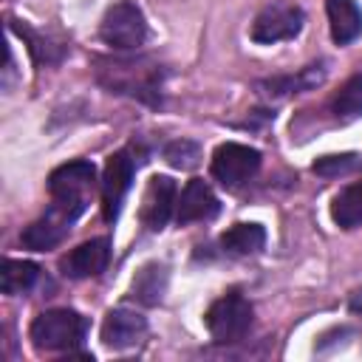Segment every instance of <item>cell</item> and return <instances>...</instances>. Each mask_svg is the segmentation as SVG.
<instances>
[{
	"instance_id": "obj_9",
	"label": "cell",
	"mask_w": 362,
	"mask_h": 362,
	"mask_svg": "<svg viewBox=\"0 0 362 362\" xmlns=\"http://www.w3.org/2000/svg\"><path fill=\"white\" fill-rule=\"evenodd\" d=\"M139 161L133 158V150L124 147V150H116L107 164H105V175H102V215L105 221H116L119 212H122V201L130 189V181H133V173H136Z\"/></svg>"
},
{
	"instance_id": "obj_16",
	"label": "cell",
	"mask_w": 362,
	"mask_h": 362,
	"mask_svg": "<svg viewBox=\"0 0 362 362\" xmlns=\"http://www.w3.org/2000/svg\"><path fill=\"white\" fill-rule=\"evenodd\" d=\"M266 243V229L260 223H235L221 235V246L226 255H255Z\"/></svg>"
},
{
	"instance_id": "obj_13",
	"label": "cell",
	"mask_w": 362,
	"mask_h": 362,
	"mask_svg": "<svg viewBox=\"0 0 362 362\" xmlns=\"http://www.w3.org/2000/svg\"><path fill=\"white\" fill-rule=\"evenodd\" d=\"M144 334H147V320L127 308L107 311V317L102 322V342L113 351H124V348L136 345Z\"/></svg>"
},
{
	"instance_id": "obj_7",
	"label": "cell",
	"mask_w": 362,
	"mask_h": 362,
	"mask_svg": "<svg viewBox=\"0 0 362 362\" xmlns=\"http://www.w3.org/2000/svg\"><path fill=\"white\" fill-rule=\"evenodd\" d=\"M260 170V153L255 147L226 141L212 153V178L221 181L226 189L243 187Z\"/></svg>"
},
{
	"instance_id": "obj_6",
	"label": "cell",
	"mask_w": 362,
	"mask_h": 362,
	"mask_svg": "<svg viewBox=\"0 0 362 362\" xmlns=\"http://www.w3.org/2000/svg\"><path fill=\"white\" fill-rule=\"evenodd\" d=\"M305 14L291 0H274L269 3L252 23V40L260 45H272L280 40H291L303 31Z\"/></svg>"
},
{
	"instance_id": "obj_8",
	"label": "cell",
	"mask_w": 362,
	"mask_h": 362,
	"mask_svg": "<svg viewBox=\"0 0 362 362\" xmlns=\"http://www.w3.org/2000/svg\"><path fill=\"white\" fill-rule=\"evenodd\" d=\"M93 184H96V167L90 161H68V164L57 167L48 175L51 201L74 204L79 209L88 206V198L93 192Z\"/></svg>"
},
{
	"instance_id": "obj_20",
	"label": "cell",
	"mask_w": 362,
	"mask_h": 362,
	"mask_svg": "<svg viewBox=\"0 0 362 362\" xmlns=\"http://www.w3.org/2000/svg\"><path fill=\"white\" fill-rule=\"evenodd\" d=\"M331 113H334L339 122H354V119L362 116V74L351 76V79L339 88V93H337L334 102H331Z\"/></svg>"
},
{
	"instance_id": "obj_5",
	"label": "cell",
	"mask_w": 362,
	"mask_h": 362,
	"mask_svg": "<svg viewBox=\"0 0 362 362\" xmlns=\"http://www.w3.org/2000/svg\"><path fill=\"white\" fill-rule=\"evenodd\" d=\"M82 212H85V209H79V206H74V204L51 201L48 212L23 229L20 243H23L25 249H31V252H48V249H54V246L62 243V238L68 235L71 223H74Z\"/></svg>"
},
{
	"instance_id": "obj_2",
	"label": "cell",
	"mask_w": 362,
	"mask_h": 362,
	"mask_svg": "<svg viewBox=\"0 0 362 362\" xmlns=\"http://www.w3.org/2000/svg\"><path fill=\"white\" fill-rule=\"evenodd\" d=\"M88 334V320L74 308H48L34 317L28 337L37 351H74Z\"/></svg>"
},
{
	"instance_id": "obj_10",
	"label": "cell",
	"mask_w": 362,
	"mask_h": 362,
	"mask_svg": "<svg viewBox=\"0 0 362 362\" xmlns=\"http://www.w3.org/2000/svg\"><path fill=\"white\" fill-rule=\"evenodd\" d=\"M110 260V240L107 238H93L79 243L74 252H68L59 260V272L71 280H82V277H96L107 269Z\"/></svg>"
},
{
	"instance_id": "obj_3",
	"label": "cell",
	"mask_w": 362,
	"mask_h": 362,
	"mask_svg": "<svg viewBox=\"0 0 362 362\" xmlns=\"http://www.w3.org/2000/svg\"><path fill=\"white\" fill-rule=\"evenodd\" d=\"M99 37L113 51H136L147 40V20L133 0H119L105 11Z\"/></svg>"
},
{
	"instance_id": "obj_24",
	"label": "cell",
	"mask_w": 362,
	"mask_h": 362,
	"mask_svg": "<svg viewBox=\"0 0 362 362\" xmlns=\"http://www.w3.org/2000/svg\"><path fill=\"white\" fill-rule=\"evenodd\" d=\"M348 308H351L354 314H359V317H362V288H356V291L351 294V300H348Z\"/></svg>"
},
{
	"instance_id": "obj_1",
	"label": "cell",
	"mask_w": 362,
	"mask_h": 362,
	"mask_svg": "<svg viewBox=\"0 0 362 362\" xmlns=\"http://www.w3.org/2000/svg\"><path fill=\"white\" fill-rule=\"evenodd\" d=\"M96 79L110 93H124L147 105H158L164 71L150 57H124V59H99Z\"/></svg>"
},
{
	"instance_id": "obj_17",
	"label": "cell",
	"mask_w": 362,
	"mask_h": 362,
	"mask_svg": "<svg viewBox=\"0 0 362 362\" xmlns=\"http://www.w3.org/2000/svg\"><path fill=\"white\" fill-rule=\"evenodd\" d=\"M37 280H40V266L31 263V260H11V257H6L3 266H0V288L8 297L28 291Z\"/></svg>"
},
{
	"instance_id": "obj_23",
	"label": "cell",
	"mask_w": 362,
	"mask_h": 362,
	"mask_svg": "<svg viewBox=\"0 0 362 362\" xmlns=\"http://www.w3.org/2000/svg\"><path fill=\"white\" fill-rule=\"evenodd\" d=\"M11 28H14L20 37H25V40L31 42L28 48H31V54H34L37 62H57V59L62 57V45H51L48 40L37 37L31 28H25V25H20V23H14V20H11Z\"/></svg>"
},
{
	"instance_id": "obj_14",
	"label": "cell",
	"mask_w": 362,
	"mask_h": 362,
	"mask_svg": "<svg viewBox=\"0 0 362 362\" xmlns=\"http://www.w3.org/2000/svg\"><path fill=\"white\" fill-rule=\"evenodd\" d=\"M325 11L337 45H348L362 34V11L354 0H325Z\"/></svg>"
},
{
	"instance_id": "obj_19",
	"label": "cell",
	"mask_w": 362,
	"mask_h": 362,
	"mask_svg": "<svg viewBox=\"0 0 362 362\" xmlns=\"http://www.w3.org/2000/svg\"><path fill=\"white\" fill-rule=\"evenodd\" d=\"M167 288V269L161 263H147L139 269L136 280H133V297L144 305H156L164 297Z\"/></svg>"
},
{
	"instance_id": "obj_15",
	"label": "cell",
	"mask_w": 362,
	"mask_h": 362,
	"mask_svg": "<svg viewBox=\"0 0 362 362\" xmlns=\"http://www.w3.org/2000/svg\"><path fill=\"white\" fill-rule=\"evenodd\" d=\"M325 79V68L322 65H308L303 68L300 74H286V76H272V79H263L257 82V90L263 96H288V93H303V90H311L314 85H320Z\"/></svg>"
},
{
	"instance_id": "obj_18",
	"label": "cell",
	"mask_w": 362,
	"mask_h": 362,
	"mask_svg": "<svg viewBox=\"0 0 362 362\" xmlns=\"http://www.w3.org/2000/svg\"><path fill=\"white\" fill-rule=\"evenodd\" d=\"M331 218L342 229H354L362 223V178L348 184L331 204Z\"/></svg>"
},
{
	"instance_id": "obj_21",
	"label": "cell",
	"mask_w": 362,
	"mask_h": 362,
	"mask_svg": "<svg viewBox=\"0 0 362 362\" xmlns=\"http://www.w3.org/2000/svg\"><path fill=\"white\" fill-rule=\"evenodd\" d=\"M164 158L170 167L175 170H192L198 161H201V147L189 139H175L164 147Z\"/></svg>"
},
{
	"instance_id": "obj_12",
	"label": "cell",
	"mask_w": 362,
	"mask_h": 362,
	"mask_svg": "<svg viewBox=\"0 0 362 362\" xmlns=\"http://www.w3.org/2000/svg\"><path fill=\"white\" fill-rule=\"evenodd\" d=\"M218 212H221V204H218L215 192L209 189V184L201 181V178L187 181V187L178 198L175 221L181 226H187V223H195V221H212Z\"/></svg>"
},
{
	"instance_id": "obj_11",
	"label": "cell",
	"mask_w": 362,
	"mask_h": 362,
	"mask_svg": "<svg viewBox=\"0 0 362 362\" xmlns=\"http://www.w3.org/2000/svg\"><path fill=\"white\" fill-rule=\"evenodd\" d=\"M173 204H175V181L170 175H153L141 198V223L150 232H161L173 215Z\"/></svg>"
},
{
	"instance_id": "obj_4",
	"label": "cell",
	"mask_w": 362,
	"mask_h": 362,
	"mask_svg": "<svg viewBox=\"0 0 362 362\" xmlns=\"http://www.w3.org/2000/svg\"><path fill=\"white\" fill-rule=\"evenodd\" d=\"M252 320H255V311L240 291H226L206 311V328L212 339L221 345L243 339L252 328Z\"/></svg>"
},
{
	"instance_id": "obj_22",
	"label": "cell",
	"mask_w": 362,
	"mask_h": 362,
	"mask_svg": "<svg viewBox=\"0 0 362 362\" xmlns=\"http://www.w3.org/2000/svg\"><path fill=\"white\" fill-rule=\"evenodd\" d=\"M362 158L356 153H339V156H322L314 161V173L322 178H337V175H348L354 170H359Z\"/></svg>"
}]
</instances>
